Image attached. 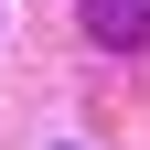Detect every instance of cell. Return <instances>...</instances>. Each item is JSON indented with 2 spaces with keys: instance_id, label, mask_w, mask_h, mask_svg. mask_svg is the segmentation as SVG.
<instances>
[{
  "instance_id": "cell-1",
  "label": "cell",
  "mask_w": 150,
  "mask_h": 150,
  "mask_svg": "<svg viewBox=\"0 0 150 150\" xmlns=\"http://www.w3.org/2000/svg\"><path fill=\"white\" fill-rule=\"evenodd\" d=\"M86 32L107 54H150V0H86Z\"/></svg>"
}]
</instances>
